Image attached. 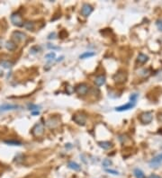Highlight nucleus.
<instances>
[{
  "mask_svg": "<svg viewBox=\"0 0 162 178\" xmlns=\"http://www.w3.org/2000/svg\"><path fill=\"white\" fill-rule=\"evenodd\" d=\"M44 132V124L42 122L37 123L32 130V133L35 137H41Z\"/></svg>",
  "mask_w": 162,
  "mask_h": 178,
  "instance_id": "obj_1",
  "label": "nucleus"
},
{
  "mask_svg": "<svg viewBox=\"0 0 162 178\" xmlns=\"http://www.w3.org/2000/svg\"><path fill=\"white\" fill-rule=\"evenodd\" d=\"M73 121L81 126H84L86 123V116L83 112H78L73 115Z\"/></svg>",
  "mask_w": 162,
  "mask_h": 178,
  "instance_id": "obj_2",
  "label": "nucleus"
},
{
  "mask_svg": "<svg viewBox=\"0 0 162 178\" xmlns=\"http://www.w3.org/2000/svg\"><path fill=\"white\" fill-rule=\"evenodd\" d=\"M153 120V114L150 112H144L140 115V121L143 124H149Z\"/></svg>",
  "mask_w": 162,
  "mask_h": 178,
  "instance_id": "obj_3",
  "label": "nucleus"
},
{
  "mask_svg": "<svg viewBox=\"0 0 162 178\" xmlns=\"http://www.w3.org/2000/svg\"><path fill=\"white\" fill-rule=\"evenodd\" d=\"M114 80L116 83H124L127 79V74L125 71H118L117 73H115L113 77Z\"/></svg>",
  "mask_w": 162,
  "mask_h": 178,
  "instance_id": "obj_4",
  "label": "nucleus"
},
{
  "mask_svg": "<svg viewBox=\"0 0 162 178\" xmlns=\"http://www.w3.org/2000/svg\"><path fill=\"white\" fill-rule=\"evenodd\" d=\"M11 22L13 23V24L18 26V27H21V26H23V19L21 17V15L18 14V13H15L11 15Z\"/></svg>",
  "mask_w": 162,
  "mask_h": 178,
  "instance_id": "obj_5",
  "label": "nucleus"
},
{
  "mask_svg": "<svg viewBox=\"0 0 162 178\" xmlns=\"http://www.w3.org/2000/svg\"><path fill=\"white\" fill-rule=\"evenodd\" d=\"M135 105H136V102L130 101V102L127 103L126 104H123V105H121V106L116 107V108H115V111H117V112H124V111H128V110L133 109Z\"/></svg>",
  "mask_w": 162,
  "mask_h": 178,
  "instance_id": "obj_6",
  "label": "nucleus"
},
{
  "mask_svg": "<svg viewBox=\"0 0 162 178\" xmlns=\"http://www.w3.org/2000/svg\"><path fill=\"white\" fill-rule=\"evenodd\" d=\"M89 90V86L86 84H80L76 87V92L80 95V96H85L88 93Z\"/></svg>",
  "mask_w": 162,
  "mask_h": 178,
  "instance_id": "obj_7",
  "label": "nucleus"
},
{
  "mask_svg": "<svg viewBox=\"0 0 162 178\" xmlns=\"http://www.w3.org/2000/svg\"><path fill=\"white\" fill-rule=\"evenodd\" d=\"M59 124V121L58 118H55V117H51L49 118L47 122H46V126L49 128V129H55L56 127H58Z\"/></svg>",
  "mask_w": 162,
  "mask_h": 178,
  "instance_id": "obj_8",
  "label": "nucleus"
},
{
  "mask_svg": "<svg viewBox=\"0 0 162 178\" xmlns=\"http://www.w3.org/2000/svg\"><path fill=\"white\" fill-rule=\"evenodd\" d=\"M17 108H19V106L16 105V104H4L0 105V112H8V111H12V110H16Z\"/></svg>",
  "mask_w": 162,
  "mask_h": 178,
  "instance_id": "obj_9",
  "label": "nucleus"
},
{
  "mask_svg": "<svg viewBox=\"0 0 162 178\" xmlns=\"http://www.w3.org/2000/svg\"><path fill=\"white\" fill-rule=\"evenodd\" d=\"M161 163H162V153L159 154V155H158V156H156L155 158H153L150 161V167L156 168V167H158L159 165H161Z\"/></svg>",
  "mask_w": 162,
  "mask_h": 178,
  "instance_id": "obj_10",
  "label": "nucleus"
},
{
  "mask_svg": "<svg viewBox=\"0 0 162 178\" xmlns=\"http://www.w3.org/2000/svg\"><path fill=\"white\" fill-rule=\"evenodd\" d=\"M93 10H94V8L92 6H90L89 4H84L81 8V15L83 16L86 17V16L90 15V14L93 12Z\"/></svg>",
  "mask_w": 162,
  "mask_h": 178,
  "instance_id": "obj_11",
  "label": "nucleus"
},
{
  "mask_svg": "<svg viewBox=\"0 0 162 178\" xmlns=\"http://www.w3.org/2000/svg\"><path fill=\"white\" fill-rule=\"evenodd\" d=\"M13 39L15 41V42H23V41H25L26 40V35L22 33V32H19V31H16L13 34Z\"/></svg>",
  "mask_w": 162,
  "mask_h": 178,
  "instance_id": "obj_12",
  "label": "nucleus"
},
{
  "mask_svg": "<svg viewBox=\"0 0 162 178\" xmlns=\"http://www.w3.org/2000/svg\"><path fill=\"white\" fill-rule=\"evenodd\" d=\"M105 83H106V77L103 76V75L97 76V77L95 78V84L97 86H101V85H105Z\"/></svg>",
  "mask_w": 162,
  "mask_h": 178,
  "instance_id": "obj_13",
  "label": "nucleus"
},
{
  "mask_svg": "<svg viewBox=\"0 0 162 178\" xmlns=\"http://www.w3.org/2000/svg\"><path fill=\"white\" fill-rule=\"evenodd\" d=\"M137 61L141 64H145L149 61V57L147 55L143 54V53H140L137 57Z\"/></svg>",
  "mask_w": 162,
  "mask_h": 178,
  "instance_id": "obj_14",
  "label": "nucleus"
},
{
  "mask_svg": "<svg viewBox=\"0 0 162 178\" xmlns=\"http://www.w3.org/2000/svg\"><path fill=\"white\" fill-rule=\"evenodd\" d=\"M98 145L100 147H102L103 150H106L112 147V143L109 141H100V142H98Z\"/></svg>",
  "mask_w": 162,
  "mask_h": 178,
  "instance_id": "obj_15",
  "label": "nucleus"
},
{
  "mask_svg": "<svg viewBox=\"0 0 162 178\" xmlns=\"http://www.w3.org/2000/svg\"><path fill=\"white\" fill-rule=\"evenodd\" d=\"M68 166H69V168H70V169H72V170H74V171H80V170H81V167H80V166H79L78 163H76V162H73V161H70V162H69V164H68Z\"/></svg>",
  "mask_w": 162,
  "mask_h": 178,
  "instance_id": "obj_16",
  "label": "nucleus"
},
{
  "mask_svg": "<svg viewBox=\"0 0 162 178\" xmlns=\"http://www.w3.org/2000/svg\"><path fill=\"white\" fill-rule=\"evenodd\" d=\"M133 174L135 176V178H146L144 173L142 170H141L140 168H135L133 170Z\"/></svg>",
  "mask_w": 162,
  "mask_h": 178,
  "instance_id": "obj_17",
  "label": "nucleus"
},
{
  "mask_svg": "<svg viewBox=\"0 0 162 178\" xmlns=\"http://www.w3.org/2000/svg\"><path fill=\"white\" fill-rule=\"evenodd\" d=\"M6 47L8 50H15L16 49V44L13 41H9V42H7Z\"/></svg>",
  "mask_w": 162,
  "mask_h": 178,
  "instance_id": "obj_18",
  "label": "nucleus"
},
{
  "mask_svg": "<svg viewBox=\"0 0 162 178\" xmlns=\"http://www.w3.org/2000/svg\"><path fill=\"white\" fill-rule=\"evenodd\" d=\"M93 56H95V52H92V51H86V52H84L83 54H81V55L79 56V58H82V59H85V58H91V57H93Z\"/></svg>",
  "mask_w": 162,
  "mask_h": 178,
  "instance_id": "obj_19",
  "label": "nucleus"
},
{
  "mask_svg": "<svg viewBox=\"0 0 162 178\" xmlns=\"http://www.w3.org/2000/svg\"><path fill=\"white\" fill-rule=\"evenodd\" d=\"M0 65L5 69H11L13 66V63L8 61H0Z\"/></svg>",
  "mask_w": 162,
  "mask_h": 178,
  "instance_id": "obj_20",
  "label": "nucleus"
},
{
  "mask_svg": "<svg viewBox=\"0 0 162 178\" xmlns=\"http://www.w3.org/2000/svg\"><path fill=\"white\" fill-rule=\"evenodd\" d=\"M23 27L26 30H29V31H32V30L34 29V23H32V22H25L23 23Z\"/></svg>",
  "mask_w": 162,
  "mask_h": 178,
  "instance_id": "obj_21",
  "label": "nucleus"
},
{
  "mask_svg": "<svg viewBox=\"0 0 162 178\" xmlns=\"http://www.w3.org/2000/svg\"><path fill=\"white\" fill-rule=\"evenodd\" d=\"M5 143L8 144V145H12V146H21L22 145V143L17 140H6Z\"/></svg>",
  "mask_w": 162,
  "mask_h": 178,
  "instance_id": "obj_22",
  "label": "nucleus"
},
{
  "mask_svg": "<svg viewBox=\"0 0 162 178\" xmlns=\"http://www.w3.org/2000/svg\"><path fill=\"white\" fill-rule=\"evenodd\" d=\"M138 97H139V95H138V94H136V93H134V94H133L131 96H130V101L137 102V99H138Z\"/></svg>",
  "mask_w": 162,
  "mask_h": 178,
  "instance_id": "obj_23",
  "label": "nucleus"
},
{
  "mask_svg": "<svg viewBox=\"0 0 162 178\" xmlns=\"http://www.w3.org/2000/svg\"><path fill=\"white\" fill-rule=\"evenodd\" d=\"M111 165H112V161L110 159H105L103 161V166H105V167L110 166Z\"/></svg>",
  "mask_w": 162,
  "mask_h": 178,
  "instance_id": "obj_24",
  "label": "nucleus"
},
{
  "mask_svg": "<svg viewBox=\"0 0 162 178\" xmlns=\"http://www.w3.org/2000/svg\"><path fill=\"white\" fill-rule=\"evenodd\" d=\"M156 25H157V27L158 28L159 31L162 32V19H158V20H157V22H156Z\"/></svg>",
  "mask_w": 162,
  "mask_h": 178,
  "instance_id": "obj_25",
  "label": "nucleus"
},
{
  "mask_svg": "<svg viewBox=\"0 0 162 178\" xmlns=\"http://www.w3.org/2000/svg\"><path fill=\"white\" fill-rule=\"evenodd\" d=\"M55 57H56V54L54 52H51V53H49L45 56V58L47 59H53V58H55Z\"/></svg>",
  "mask_w": 162,
  "mask_h": 178,
  "instance_id": "obj_26",
  "label": "nucleus"
},
{
  "mask_svg": "<svg viewBox=\"0 0 162 178\" xmlns=\"http://www.w3.org/2000/svg\"><path fill=\"white\" fill-rule=\"evenodd\" d=\"M106 172H107V173H109V174H114V175H118V174H120L118 171L113 170V169H106Z\"/></svg>",
  "mask_w": 162,
  "mask_h": 178,
  "instance_id": "obj_27",
  "label": "nucleus"
},
{
  "mask_svg": "<svg viewBox=\"0 0 162 178\" xmlns=\"http://www.w3.org/2000/svg\"><path fill=\"white\" fill-rule=\"evenodd\" d=\"M39 106H37V105H34V104H31V105H29V110H31L32 112H34V110H36V111H38L39 110Z\"/></svg>",
  "mask_w": 162,
  "mask_h": 178,
  "instance_id": "obj_28",
  "label": "nucleus"
},
{
  "mask_svg": "<svg viewBox=\"0 0 162 178\" xmlns=\"http://www.w3.org/2000/svg\"><path fill=\"white\" fill-rule=\"evenodd\" d=\"M158 120L162 123V112H159L158 114Z\"/></svg>",
  "mask_w": 162,
  "mask_h": 178,
  "instance_id": "obj_29",
  "label": "nucleus"
},
{
  "mask_svg": "<svg viewBox=\"0 0 162 178\" xmlns=\"http://www.w3.org/2000/svg\"><path fill=\"white\" fill-rule=\"evenodd\" d=\"M149 178H161V177L158 176V175H157V174H150L149 176Z\"/></svg>",
  "mask_w": 162,
  "mask_h": 178,
  "instance_id": "obj_30",
  "label": "nucleus"
},
{
  "mask_svg": "<svg viewBox=\"0 0 162 178\" xmlns=\"http://www.w3.org/2000/svg\"><path fill=\"white\" fill-rule=\"evenodd\" d=\"M32 115H37V114H40V112L37 111V112H32Z\"/></svg>",
  "mask_w": 162,
  "mask_h": 178,
  "instance_id": "obj_31",
  "label": "nucleus"
},
{
  "mask_svg": "<svg viewBox=\"0 0 162 178\" xmlns=\"http://www.w3.org/2000/svg\"><path fill=\"white\" fill-rule=\"evenodd\" d=\"M48 47H49V48H50V49H58V47H54V46H53V45H52V46H51V44H49V45H48Z\"/></svg>",
  "mask_w": 162,
  "mask_h": 178,
  "instance_id": "obj_32",
  "label": "nucleus"
},
{
  "mask_svg": "<svg viewBox=\"0 0 162 178\" xmlns=\"http://www.w3.org/2000/svg\"><path fill=\"white\" fill-rule=\"evenodd\" d=\"M3 74H4V73H3V71H2L1 69H0V77H1V76H3Z\"/></svg>",
  "mask_w": 162,
  "mask_h": 178,
  "instance_id": "obj_33",
  "label": "nucleus"
}]
</instances>
